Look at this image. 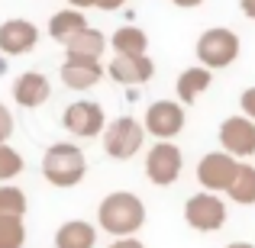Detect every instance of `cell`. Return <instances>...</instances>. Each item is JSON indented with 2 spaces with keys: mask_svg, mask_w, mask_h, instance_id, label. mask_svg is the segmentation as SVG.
Instances as JSON below:
<instances>
[{
  "mask_svg": "<svg viewBox=\"0 0 255 248\" xmlns=\"http://www.w3.org/2000/svg\"><path fill=\"white\" fill-rule=\"evenodd\" d=\"M97 223L104 232H110L117 239H136V232L145 223V203L129 190H117L100 200Z\"/></svg>",
  "mask_w": 255,
  "mask_h": 248,
  "instance_id": "cell-1",
  "label": "cell"
},
{
  "mask_svg": "<svg viewBox=\"0 0 255 248\" xmlns=\"http://www.w3.org/2000/svg\"><path fill=\"white\" fill-rule=\"evenodd\" d=\"M87 174V158L78 145L71 142H55L42 155V177L52 187H75Z\"/></svg>",
  "mask_w": 255,
  "mask_h": 248,
  "instance_id": "cell-2",
  "label": "cell"
},
{
  "mask_svg": "<svg viewBox=\"0 0 255 248\" xmlns=\"http://www.w3.org/2000/svg\"><path fill=\"white\" fill-rule=\"evenodd\" d=\"M239 36L226 26H213L207 29L204 36L197 39V58L207 71H217V68H230L233 62L239 58Z\"/></svg>",
  "mask_w": 255,
  "mask_h": 248,
  "instance_id": "cell-3",
  "label": "cell"
},
{
  "mask_svg": "<svg viewBox=\"0 0 255 248\" xmlns=\"http://www.w3.org/2000/svg\"><path fill=\"white\" fill-rule=\"evenodd\" d=\"M142 142H145V126L132 116H120L104 129V152L110 158H120V162L132 158L142 149Z\"/></svg>",
  "mask_w": 255,
  "mask_h": 248,
  "instance_id": "cell-4",
  "label": "cell"
},
{
  "mask_svg": "<svg viewBox=\"0 0 255 248\" xmlns=\"http://www.w3.org/2000/svg\"><path fill=\"white\" fill-rule=\"evenodd\" d=\"M184 219L191 229L197 232H217L226 226V203L217 197V193H194L184 203Z\"/></svg>",
  "mask_w": 255,
  "mask_h": 248,
  "instance_id": "cell-5",
  "label": "cell"
},
{
  "mask_svg": "<svg viewBox=\"0 0 255 248\" xmlns=\"http://www.w3.org/2000/svg\"><path fill=\"white\" fill-rule=\"evenodd\" d=\"M181 165H184V155L174 142H155L149 149V158H145V177L158 187H168L181 177Z\"/></svg>",
  "mask_w": 255,
  "mask_h": 248,
  "instance_id": "cell-6",
  "label": "cell"
},
{
  "mask_svg": "<svg viewBox=\"0 0 255 248\" xmlns=\"http://www.w3.org/2000/svg\"><path fill=\"white\" fill-rule=\"evenodd\" d=\"M184 106L174 103V100H155V103L145 110V132L155 139H162V142H168V139H174L181 129H184Z\"/></svg>",
  "mask_w": 255,
  "mask_h": 248,
  "instance_id": "cell-7",
  "label": "cell"
},
{
  "mask_svg": "<svg viewBox=\"0 0 255 248\" xmlns=\"http://www.w3.org/2000/svg\"><path fill=\"white\" fill-rule=\"evenodd\" d=\"M62 126L71 132V136H81V139H91L97 132L107 129V116H104V106L94 103V100H78L65 110L62 116Z\"/></svg>",
  "mask_w": 255,
  "mask_h": 248,
  "instance_id": "cell-8",
  "label": "cell"
},
{
  "mask_svg": "<svg viewBox=\"0 0 255 248\" xmlns=\"http://www.w3.org/2000/svg\"><path fill=\"white\" fill-rule=\"evenodd\" d=\"M236 171H239V162L233 155H226V152H210V155H204L200 165H197V180H200V187H207V193L230 190Z\"/></svg>",
  "mask_w": 255,
  "mask_h": 248,
  "instance_id": "cell-9",
  "label": "cell"
},
{
  "mask_svg": "<svg viewBox=\"0 0 255 248\" xmlns=\"http://www.w3.org/2000/svg\"><path fill=\"white\" fill-rule=\"evenodd\" d=\"M220 145L233 158H249L255 155V123L246 116H230L220 126Z\"/></svg>",
  "mask_w": 255,
  "mask_h": 248,
  "instance_id": "cell-10",
  "label": "cell"
},
{
  "mask_svg": "<svg viewBox=\"0 0 255 248\" xmlns=\"http://www.w3.org/2000/svg\"><path fill=\"white\" fill-rule=\"evenodd\" d=\"M39 29L29 19H6L0 26V52L3 55H26L29 49H36Z\"/></svg>",
  "mask_w": 255,
  "mask_h": 248,
  "instance_id": "cell-11",
  "label": "cell"
},
{
  "mask_svg": "<svg viewBox=\"0 0 255 248\" xmlns=\"http://www.w3.org/2000/svg\"><path fill=\"white\" fill-rule=\"evenodd\" d=\"M104 78V65L100 58H81V55H68L62 62V81L71 90H87Z\"/></svg>",
  "mask_w": 255,
  "mask_h": 248,
  "instance_id": "cell-12",
  "label": "cell"
},
{
  "mask_svg": "<svg viewBox=\"0 0 255 248\" xmlns=\"http://www.w3.org/2000/svg\"><path fill=\"white\" fill-rule=\"evenodd\" d=\"M52 93V84L45 75H39V71H26V75L16 78V84H13V100H16L19 106H26V110H36V106H42L45 100H49Z\"/></svg>",
  "mask_w": 255,
  "mask_h": 248,
  "instance_id": "cell-13",
  "label": "cell"
},
{
  "mask_svg": "<svg viewBox=\"0 0 255 248\" xmlns=\"http://www.w3.org/2000/svg\"><path fill=\"white\" fill-rule=\"evenodd\" d=\"M107 71H110V78L117 84H145L155 75V62L149 55H142V58H120L117 55Z\"/></svg>",
  "mask_w": 255,
  "mask_h": 248,
  "instance_id": "cell-14",
  "label": "cell"
},
{
  "mask_svg": "<svg viewBox=\"0 0 255 248\" xmlns=\"http://www.w3.org/2000/svg\"><path fill=\"white\" fill-rule=\"evenodd\" d=\"M210 84H213V75L204 68V65H194V68L181 71L178 84H174V87H178V103H181V106L197 103V100H200V93H204Z\"/></svg>",
  "mask_w": 255,
  "mask_h": 248,
  "instance_id": "cell-15",
  "label": "cell"
},
{
  "mask_svg": "<svg viewBox=\"0 0 255 248\" xmlns=\"http://www.w3.org/2000/svg\"><path fill=\"white\" fill-rule=\"evenodd\" d=\"M94 242H97V229L84 219L62 223L55 232V248H94Z\"/></svg>",
  "mask_w": 255,
  "mask_h": 248,
  "instance_id": "cell-16",
  "label": "cell"
},
{
  "mask_svg": "<svg viewBox=\"0 0 255 248\" xmlns=\"http://www.w3.org/2000/svg\"><path fill=\"white\" fill-rule=\"evenodd\" d=\"M110 45L120 58H142L145 49H149V36L139 26H120L110 36Z\"/></svg>",
  "mask_w": 255,
  "mask_h": 248,
  "instance_id": "cell-17",
  "label": "cell"
},
{
  "mask_svg": "<svg viewBox=\"0 0 255 248\" xmlns=\"http://www.w3.org/2000/svg\"><path fill=\"white\" fill-rule=\"evenodd\" d=\"M81 29H87V19H84L81 10H62L49 19V36L62 45L68 42V39H75Z\"/></svg>",
  "mask_w": 255,
  "mask_h": 248,
  "instance_id": "cell-18",
  "label": "cell"
},
{
  "mask_svg": "<svg viewBox=\"0 0 255 248\" xmlns=\"http://www.w3.org/2000/svg\"><path fill=\"white\" fill-rule=\"evenodd\" d=\"M65 49H68V55H81V58H100L107 49V39L100 29H94V26H87L81 29L75 39H68L65 42Z\"/></svg>",
  "mask_w": 255,
  "mask_h": 248,
  "instance_id": "cell-19",
  "label": "cell"
},
{
  "mask_svg": "<svg viewBox=\"0 0 255 248\" xmlns=\"http://www.w3.org/2000/svg\"><path fill=\"white\" fill-rule=\"evenodd\" d=\"M226 193H230L233 203L252 206L255 203V167L252 165H239V171H236V177H233V184H230Z\"/></svg>",
  "mask_w": 255,
  "mask_h": 248,
  "instance_id": "cell-20",
  "label": "cell"
},
{
  "mask_svg": "<svg viewBox=\"0 0 255 248\" xmlns=\"http://www.w3.org/2000/svg\"><path fill=\"white\" fill-rule=\"evenodd\" d=\"M26 216V193L19 187H0V219H23Z\"/></svg>",
  "mask_w": 255,
  "mask_h": 248,
  "instance_id": "cell-21",
  "label": "cell"
},
{
  "mask_svg": "<svg viewBox=\"0 0 255 248\" xmlns=\"http://www.w3.org/2000/svg\"><path fill=\"white\" fill-rule=\"evenodd\" d=\"M26 226L23 219H0V248H23Z\"/></svg>",
  "mask_w": 255,
  "mask_h": 248,
  "instance_id": "cell-22",
  "label": "cell"
},
{
  "mask_svg": "<svg viewBox=\"0 0 255 248\" xmlns=\"http://www.w3.org/2000/svg\"><path fill=\"white\" fill-rule=\"evenodd\" d=\"M23 171V155L10 145H0V180H10Z\"/></svg>",
  "mask_w": 255,
  "mask_h": 248,
  "instance_id": "cell-23",
  "label": "cell"
},
{
  "mask_svg": "<svg viewBox=\"0 0 255 248\" xmlns=\"http://www.w3.org/2000/svg\"><path fill=\"white\" fill-rule=\"evenodd\" d=\"M10 136H13V113L0 103V145H6Z\"/></svg>",
  "mask_w": 255,
  "mask_h": 248,
  "instance_id": "cell-24",
  "label": "cell"
},
{
  "mask_svg": "<svg viewBox=\"0 0 255 248\" xmlns=\"http://www.w3.org/2000/svg\"><path fill=\"white\" fill-rule=\"evenodd\" d=\"M239 106H243L246 119H252V123H255V87H249V90L239 97Z\"/></svg>",
  "mask_w": 255,
  "mask_h": 248,
  "instance_id": "cell-25",
  "label": "cell"
},
{
  "mask_svg": "<svg viewBox=\"0 0 255 248\" xmlns=\"http://www.w3.org/2000/svg\"><path fill=\"white\" fill-rule=\"evenodd\" d=\"M110 248H145V245L139 242V239H117Z\"/></svg>",
  "mask_w": 255,
  "mask_h": 248,
  "instance_id": "cell-26",
  "label": "cell"
},
{
  "mask_svg": "<svg viewBox=\"0 0 255 248\" xmlns=\"http://www.w3.org/2000/svg\"><path fill=\"white\" fill-rule=\"evenodd\" d=\"M123 3H126V0H97V6H100V10H120Z\"/></svg>",
  "mask_w": 255,
  "mask_h": 248,
  "instance_id": "cell-27",
  "label": "cell"
},
{
  "mask_svg": "<svg viewBox=\"0 0 255 248\" xmlns=\"http://www.w3.org/2000/svg\"><path fill=\"white\" fill-rule=\"evenodd\" d=\"M239 6H243V13L249 19H255V0H239Z\"/></svg>",
  "mask_w": 255,
  "mask_h": 248,
  "instance_id": "cell-28",
  "label": "cell"
},
{
  "mask_svg": "<svg viewBox=\"0 0 255 248\" xmlns=\"http://www.w3.org/2000/svg\"><path fill=\"white\" fill-rule=\"evenodd\" d=\"M174 6H184V10H191V6H200L204 0H171Z\"/></svg>",
  "mask_w": 255,
  "mask_h": 248,
  "instance_id": "cell-29",
  "label": "cell"
},
{
  "mask_svg": "<svg viewBox=\"0 0 255 248\" xmlns=\"http://www.w3.org/2000/svg\"><path fill=\"white\" fill-rule=\"evenodd\" d=\"M71 6H78V10H87V6H97V0H68Z\"/></svg>",
  "mask_w": 255,
  "mask_h": 248,
  "instance_id": "cell-30",
  "label": "cell"
},
{
  "mask_svg": "<svg viewBox=\"0 0 255 248\" xmlns=\"http://www.w3.org/2000/svg\"><path fill=\"white\" fill-rule=\"evenodd\" d=\"M226 248H255L252 242H233V245H226Z\"/></svg>",
  "mask_w": 255,
  "mask_h": 248,
  "instance_id": "cell-31",
  "label": "cell"
}]
</instances>
